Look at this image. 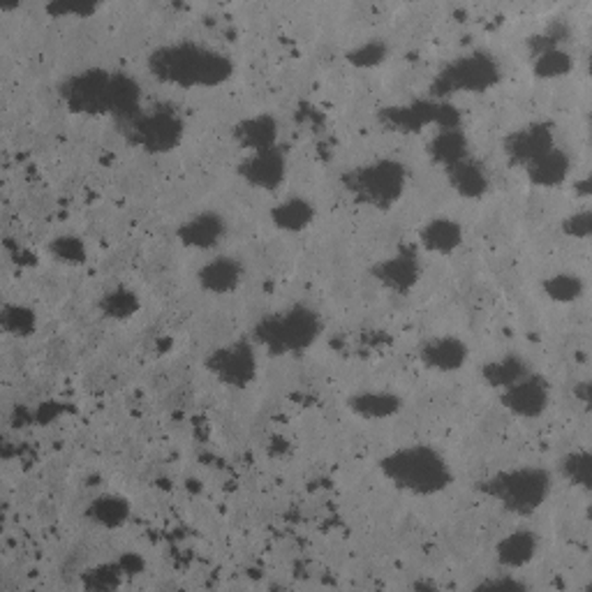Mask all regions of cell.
Wrapping results in <instances>:
<instances>
[{
  "label": "cell",
  "instance_id": "1",
  "mask_svg": "<svg viewBox=\"0 0 592 592\" xmlns=\"http://www.w3.org/2000/svg\"><path fill=\"white\" fill-rule=\"evenodd\" d=\"M146 65L153 80L183 90L220 88L234 76V63L227 53L195 40L160 45L150 51Z\"/></svg>",
  "mask_w": 592,
  "mask_h": 592
},
{
  "label": "cell",
  "instance_id": "2",
  "mask_svg": "<svg viewBox=\"0 0 592 592\" xmlns=\"http://www.w3.org/2000/svg\"><path fill=\"white\" fill-rule=\"evenodd\" d=\"M379 474L396 491L412 498H435L454 484L449 458L433 445L396 447L377 461Z\"/></svg>",
  "mask_w": 592,
  "mask_h": 592
},
{
  "label": "cell",
  "instance_id": "3",
  "mask_svg": "<svg viewBox=\"0 0 592 592\" xmlns=\"http://www.w3.org/2000/svg\"><path fill=\"white\" fill-rule=\"evenodd\" d=\"M324 334L322 315L309 303H294L280 313L262 317L255 329L253 340L271 357H288L309 352Z\"/></svg>",
  "mask_w": 592,
  "mask_h": 592
},
{
  "label": "cell",
  "instance_id": "4",
  "mask_svg": "<svg viewBox=\"0 0 592 592\" xmlns=\"http://www.w3.org/2000/svg\"><path fill=\"white\" fill-rule=\"evenodd\" d=\"M480 491L507 514L525 519L537 514L551 498L553 476L540 466H519L495 472L480 486Z\"/></svg>",
  "mask_w": 592,
  "mask_h": 592
},
{
  "label": "cell",
  "instance_id": "5",
  "mask_svg": "<svg viewBox=\"0 0 592 592\" xmlns=\"http://www.w3.org/2000/svg\"><path fill=\"white\" fill-rule=\"evenodd\" d=\"M408 179L410 174L403 162L396 158H377L346 171L342 185L357 204L375 212H389L406 197Z\"/></svg>",
  "mask_w": 592,
  "mask_h": 592
},
{
  "label": "cell",
  "instance_id": "6",
  "mask_svg": "<svg viewBox=\"0 0 592 592\" xmlns=\"http://www.w3.org/2000/svg\"><path fill=\"white\" fill-rule=\"evenodd\" d=\"M503 80V68L486 51H468L456 56L433 76L431 98L449 100L451 95H482Z\"/></svg>",
  "mask_w": 592,
  "mask_h": 592
},
{
  "label": "cell",
  "instance_id": "7",
  "mask_svg": "<svg viewBox=\"0 0 592 592\" xmlns=\"http://www.w3.org/2000/svg\"><path fill=\"white\" fill-rule=\"evenodd\" d=\"M130 144L148 156H167L185 140V121L177 109L158 105L144 109L140 117L125 125Z\"/></svg>",
  "mask_w": 592,
  "mask_h": 592
},
{
  "label": "cell",
  "instance_id": "8",
  "mask_svg": "<svg viewBox=\"0 0 592 592\" xmlns=\"http://www.w3.org/2000/svg\"><path fill=\"white\" fill-rule=\"evenodd\" d=\"M379 121L394 132H408L416 135L426 128L433 130H449V128H463V117L449 100H435L422 98L406 105H394L379 111Z\"/></svg>",
  "mask_w": 592,
  "mask_h": 592
},
{
  "label": "cell",
  "instance_id": "9",
  "mask_svg": "<svg viewBox=\"0 0 592 592\" xmlns=\"http://www.w3.org/2000/svg\"><path fill=\"white\" fill-rule=\"evenodd\" d=\"M113 72L88 68L70 74L61 84L59 95L68 111L76 117H109L111 113Z\"/></svg>",
  "mask_w": 592,
  "mask_h": 592
},
{
  "label": "cell",
  "instance_id": "10",
  "mask_svg": "<svg viewBox=\"0 0 592 592\" xmlns=\"http://www.w3.org/2000/svg\"><path fill=\"white\" fill-rule=\"evenodd\" d=\"M204 369L208 371L222 387L243 391L253 385L259 375V359L257 348L251 340H234L227 346L208 352Z\"/></svg>",
  "mask_w": 592,
  "mask_h": 592
},
{
  "label": "cell",
  "instance_id": "11",
  "mask_svg": "<svg viewBox=\"0 0 592 592\" xmlns=\"http://www.w3.org/2000/svg\"><path fill=\"white\" fill-rule=\"evenodd\" d=\"M422 257H419V253L410 245L398 247L396 253L382 257L371 269V276L379 288H385L396 297H408L416 288L419 280H422Z\"/></svg>",
  "mask_w": 592,
  "mask_h": 592
},
{
  "label": "cell",
  "instance_id": "12",
  "mask_svg": "<svg viewBox=\"0 0 592 592\" xmlns=\"http://www.w3.org/2000/svg\"><path fill=\"white\" fill-rule=\"evenodd\" d=\"M500 403L511 416L523 419V422L540 419L551 406V382L542 373L530 371L500 391Z\"/></svg>",
  "mask_w": 592,
  "mask_h": 592
},
{
  "label": "cell",
  "instance_id": "13",
  "mask_svg": "<svg viewBox=\"0 0 592 592\" xmlns=\"http://www.w3.org/2000/svg\"><path fill=\"white\" fill-rule=\"evenodd\" d=\"M556 144V125L548 121H532L517 130H511L505 137V156L511 167L525 169L530 162L544 156Z\"/></svg>",
  "mask_w": 592,
  "mask_h": 592
},
{
  "label": "cell",
  "instance_id": "14",
  "mask_svg": "<svg viewBox=\"0 0 592 592\" xmlns=\"http://www.w3.org/2000/svg\"><path fill=\"white\" fill-rule=\"evenodd\" d=\"M288 156L280 148H269L259 153H247L239 162L237 174L239 179L262 193H274L285 179H288Z\"/></svg>",
  "mask_w": 592,
  "mask_h": 592
},
{
  "label": "cell",
  "instance_id": "15",
  "mask_svg": "<svg viewBox=\"0 0 592 592\" xmlns=\"http://www.w3.org/2000/svg\"><path fill=\"white\" fill-rule=\"evenodd\" d=\"M416 357L426 371L451 375L468 366L470 346L463 338H458L454 334H443V336H433L424 340Z\"/></svg>",
  "mask_w": 592,
  "mask_h": 592
},
{
  "label": "cell",
  "instance_id": "16",
  "mask_svg": "<svg viewBox=\"0 0 592 592\" xmlns=\"http://www.w3.org/2000/svg\"><path fill=\"white\" fill-rule=\"evenodd\" d=\"M227 218L218 212H200L195 216L185 218L179 229L177 239L183 247L190 251H214L227 237Z\"/></svg>",
  "mask_w": 592,
  "mask_h": 592
},
{
  "label": "cell",
  "instance_id": "17",
  "mask_svg": "<svg viewBox=\"0 0 592 592\" xmlns=\"http://www.w3.org/2000/svg\"><path fill=\"white\" fill-rule=\"evenodd\" d=\"M243 276H245L243 264L237 257L220 255L200 266L197 285L204 294L229 297L241 288Z\"/></svg>",
  "mask_w": 592,
  "mask_h": 592
},
{
  "label": "cell",
  "instance_id": "18",
  "mask_svg": "<svg viewBox=\"0 0 592 592\" xmlns=\"http://www.w3.org/2000/svg\"><path fill=\"white\" fill-rule=\"evenodd\" d=\"M463 241H466L463 225L449 216L431 218L419 227V245H422L428 255L451 257L454 253L461 251Z\"/></svg>",
  "mask_w": 592,
  "mask_h": 592
},
{
  "label": "cell",
  "instance_id": "19",
  "mask_svg": "<svg viewBox=\"0 0 592 592\" xmlns=\"http://www.w3.org/2000/svg\"><path fill=\"white\" fill-rule=\"evenodd\" d=\"M523 171L530 185L542 188V190H556V188H563L571 179L575 162H571V156L565 148L553 146L551 150L544 153V156L530 162Z\"/></svg>",
  "mask_w": 592,
  "mask_h": 592
},
{
  "label": "cell",
  "instance_id": "20",
  "mask_svg": "<svg viewBox=\"0 0 592 592\" xmlns=\"http://www.w3.org/2000/svg\"><path fill=\"white\" fill-rule=\"evenodd\" d=\"M540 553V534L530 528H517L507 532L495 544V560L507 571H519L528 567Z\"/></svg>",
  "mask_w": 592,
  "mask_h": 592
},
{
  "label": "cell",
  "instance_id": "21",
  "mask_svg": "<svg viewBox=\"0 0 592 592\" xmlns=\"http://www.w3.org/2000/svg\"><path fill=\"white\" fill-rule=\"evenodd\" d=\"M403 398L389 389H361L348 398V410L364 422H387L403 412Z\"/></svg>",
  "mask_w": 592,
  "mask_h": 592
},
{
  "label": "cell",
  "instance_id": "22",
  "mask_svg": "<svg viewBox=\"0 0 592 592\" xmlns=\"http://www.w3.org/2000/svg\"><path fill=\"white\" fill-rule=\"evenodd\" d=\"M232 135L237 140V144L241 148H245L247 153H259V150H269V148H278V140H280V123L271 113H253V117L241 119Z\"/></svg>",
  "mask_w": 592,
  "mask_h": 592
},
{
  "label": "cell",
  "instance_id": "23",
  "mask_svg": "<svg viewBox=\"0 0 592 592\" xmlns=\"http://www.w3.org/2000/svg\"><path fill=\"white\" fill-rule=\"evenodd\" d=\"M447 181L451 185L454 193L468 200V202H480L488 195L491 190V174L484 162H480L476 158H466L463 162H458L454 167H449L447 171Z\"/></svg>",
  "mask_w": 592,
  "mask_h": 592
},
{
  "label": "cell",
  "instance_id": "24",
  "mask_svg": "<svg viewBox=\"0 0 592 592\" xmlns=\"http://www.w3.org/2000/svg\"><path fill=\"white\" fill-rule=\"evenodd\" d=\"M426 150H428L431 162L437 165V167H443L445 171L472 156L468 132L463 128L435 130Z\"/></svg>",
  "mask_w": 592,
  "mask_h": 592
},
{
  "label": "cell",
  "instance_id": "25",
  "mask_svg": "<svg viewBox=\"0 0 592 592\" xmlns=\"http://www.w3.org/2000/svg\"><path fill=\"white\" fill-rule=\"evenodd\" d=\"M315 218H317L315 204L301 195L285 197L271 208V225L278 229V232H285V234L305 232V229L315 222Z\"/></svg>",
  "mask_w": 592,
  "mask_h": 592
},
{
  "label": "cell",
  "instance_id": "26",
  "mask_svg": "<svg viewBox=\"0 0 592 592\" xmlns=\"http://www.w3.org/2000/svg\"><path fill=\"white\" fill-rule=\"evenodd\" d=\"M144 111L142 105V86L135 76L113 72V88H111V119H117L123 128L135 121Z\"/></svg>",
  "mask_w": 592,
  "mask_h": 592
},
{
  "label": "cell",
  "instance_id": "27",
  "mask_svg": "<svg viewBox=\"0 0 592 592\" xmlns=\"http://www.w3.org/2000/svg\"><path fill=\"white\" fill-rule=\"evenodd\" d=\"M132 505L119 493H102L86 507V519L105 530L123 528L130 521Z\"/></svg>",
  "mask_w": 592,
  "mask_h": 592
},
{
  "label": "cell",
  "instance_id": "28",
  "mask_svg": "<svg viewBox=\"0 0 592 592\" xmlns=\"http://www.w3.org/2000/svg\"><path fill=\"white\" fill-rule=\"evenodd\" d=\"M530 371L532 369H530V364L523 357L503 354V357H495V359L486 361V364L482 366V382L488 389L503 391L509 385H514V382H519L521 377H525Z\"/></svg>",
  "mask_w": 592,
  "mask_h": 592
},
{
  "label": "cell",
  "instance_id": "29",
  "mask_svg": "<svg viewBox=\"0 0 592 592\" xmlns=\"http://www.w3.org/2000/svg\"><path fill=\"white\" fill-rule=\"evenodd\" d=\"M532 76L540 82H558L575 72V56L567 47H553L532 53Z\"/></svg>",
  "mask_w": 592,
  "mask_h": 592
},
{
  "label": "cell",
  "instance_id": "30",
  "mask_svg": "<svg viewBox=\"0 0 592 592\" xmlns=\"http://www.w3.org/2000/svg\"><path fill=\"white\" fill-rule=\"evenodd\" d=\"M98 309L102 317L113 319V322H125L130 317H135L142 311V299L135 290L125 288V285H117V288L107 290L100 297Z\"/></svg>",
  "mask_w": 592,
  "mask_h": 592
},
{
  "label": "cell",
  "instance_id": "31",
  "mask_svg": "<svg viewBox=\"0 0 592 592\" xmlns=\"http://www.w3.org/2000/svg\"><path fill=\"white\" fill-rule=\"evenodd\" d=\"M542 292L553 303L569 305V303H577L585 297V280L579 274L560 271V274L546 276L542 280Z\"/></svg>",
  "mask_w": 592,
  "mask_h": 592
},
{
  "label": "cell",
  "instance_id": "32",
  "mask_svg": "<svg viewBox=\"0 0 592 592\" xmlns=\"http://www.w3.org/2000/svg\"><path fill=\"white\" fill-rule=\"evenodd\" d=\"M37 313L26 303L10 301L0 311V327L12 338H31L37 331Z\"/></svg>",
  "mask_w": 592,
  "mask_h": 592
},
{
  "label": "cell",
  "instance_id": "33",
  "mask_svg": "<svg viewBox=\"0 0 592 592\" xmlns=\"http://www.w3.org/2000/svg\"><path fill=\"white\" fill-rule=\"evenodd\" d=\"M560 474L565 480L583 491H590L592 486V456L588 449H571L563 456L560 461Z\"/></svg>",
  "mask_w": 592,
  "mask_h": 592
},
{
  "label": "cell",
  "instance_id": "34",
  "mask_svg": "<svg viewBox=\"0 0 592 592\" xmlns=\"http://www.w3.org/2000/svg\"><path fill=\"white\" fill-rule=\"evenodd\" d=\"M346 59L357 70H375L382 63H387L389 47H387V43H382V40H366V43L352 47L346 53Z\"/></svg>",
  "mask_w": 592,
  "mask_h": 592
},
{
  "label": "cell",
  "instance_id": "35",
  "mask_svg": "<svg viewBox=\"0 0 592 592\" xmlns=\"http://www.w3.org/2000/svg\"><path fill=\"white\" fill-rule=\"evenodd\" d=\"M49 253H51L53 259H59L61 264H68V266H82L88 259L86 243L80 237H74V234L56 237L49 243Z\"/></svg>",
  "mask_w": 592,
  "mask_h": 592
},
{
  "label": "cell",
  "instance_id": "36",
  "mask_svg": "<svg viewBox=\"0 0 592 592\" xmlns=\"http://www.w3.org/2000/svg\"><path fill=\"white\" fill-rule=\"evenodd\" d=\"M125 577L121 563H102L90 567L82 577L86 590H117Z\"/></svg>",
  "mask_w": 592,
  "mask_h": 592
},
{
  "label": "cell",
  "instance_id": "37",
  "mask_svg": "<svg viewBox=\"0 0 592 592\" xmlns=\"http://www.w3.org/2000/svg\"><path fill=\"white\" fill-rule=\"evenodd\" d=\"M560 229H563V234L569 237V239L588 241L590 234H592V214H590V208H581V212L569 214L563 220Z\"/></svg>",
  "mask_w": 592,
  "mask_h": 592
},
{
  "label": "cell",
  "instance_id": "38",
  "mask_svg": "<svg viewBox=\"0 0 592 592\" xmlns=\"http://www.w3.org/2000/svg\"><path fill=\"white\" fill-rule=\"evenodd\" d=\"M47 14L53 19H88L93 14H98L100 5L95 3H68V0H59V3H49Z\"/></svg>",
  "mask_w": 592,
  "mask_h": 592
},
{
  "label": "cell",
  "instance_id": "39",
  "mask_svg": "<svg viewBox=\"0 0 592 592\" xmlns=\"http://www.w3.org/2000/svg\"><path fill=\"white\" fill-rule=\"evenodd\" d=\"M480 588L484 590H525L528 585L514 575H503V577H495V579H486L480 583Z\"/></svg>",
  "mask_w": 592,
  "mask_h": 592
},
{
  "label": "cell",
  "instance_id": "40",
  "mask_svg": "<svg viewBox=\"0 0 592 592\" xmlns=\"http://www.w3.org/2000/svg\"><path fill=\"white\" fill-rule=\"evenodd\" d=\"M119 563H121L125 575H137V571L144 569V563L137 558V553H125Z\"/></svg>",
  "mask_w": 592,
  "mask_h": 592
},
{
  "label": "cell",
  "instance_id": "41",
  "mask_svg": "<svg viewBox=\"0 0 592 592\" xmlns=\"http://www.w3.org/2000/svg\"><path fill=\"white\" fill-rule=\"evenodd\" d=\"M575 193H577L579 197H583V200L590 197V179H588V177L575 181Z\"/></svg>",
  "mask_w": 592,
  "mask_h": 592
},
{
  "label": "cell",
  "instance_id": "42",
  "mask_svg": "<svg viewBox=\"0 0 592 592\" xmlns=\"http://www.w3.org/2000/svg\"><path fill=\"white\" fill-rule=\"evenodd\" d=\"M575 394L583 400V406H585V408L590 406V385H588V382H581V385H577Z\"/></svg>",
  "mask_w": 592,
  "mask_h": 592
}]
</instances>
